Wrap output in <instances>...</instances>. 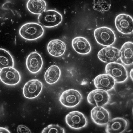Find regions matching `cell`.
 Here are the masks:
<instances>
[{"instance_id": "ac0fdd59", "label": "cell", "mask_w": 133, "mask_h": 133, "mask_svg": "<svg viewBox=\"0 0 133 133\" xmlns=\"http://www.w3.org/2000/svg\"><path fill=\"white\" fill-rule=\"evenodd\" d=\"M133 46L132 42H127L123 44L120 49V58L122 62L125 65H130L133 63Z\"/></svg>"}, {"instance_id": "7402d4cb", "label": "cell", "mask_w": 133, "mask_h": 133, "mask_svg": "<svg viewBox=\"0 0 133 133\" xmlns=\"http://www.w3.org/2000/svg\"><path fill=\"white\" fill-rule=\"evenodd\" d=\"M112 0H94L93 8L102 13L107 11L111 5Z\"/></svg>"}, {"instance_id": "7a4b0ae2", "label": "cell", "mask_w": 133, "mask_h": 133, "mask_svg": "<svg viewBox=\"0 0 133 133\" xmlns=\"http://www.w3.org/2000/svg\"><path fill=\"white\" fill-rule=\"evenodd\" d=\"M63 18L61 14L56 10L45 11L38 17L39 23L43 26L51 28L59 25Z\"/></svg>"}, {"instance_id": "e0dca14e", "label": "cell", "mask_w": 133, "mask_h": 133, "mask_svg": "<svg viewBox=\"0 0 133 133\" xmlns=\"http://www.w3.org/2000/svg\"><path fill=\"white\" fill-rule=\"evenodd\" d=\"M72 46L76 52L81 54H87L91 50L89 42L85 38L81 37L74 38L72 41Z\"/></svg>"}, {"instance_id": "5b68a950", "label": "cell", "mask_w": 133, "mask_h": 133, "mask_svg": "<svg viewBox=\"0 0 133 133\" xmlns=\"http://www.w3.org/2000/svg\"><path fill=\"white\" fill-rule=\"evenodd\" d=\"M82 96L78 91L70 89L63 92L61 95L59 101L63 106L73 108L78 105L82 99Z\"/></svg>"}, {"instance_id": "9a60e30c", "label": "cell", "mask_w": 133, "mask_h": 133, "mask_svg": "<svg viewBox=\"0 0 133 133\" xmlns=\"http://www.w3.org/2000/svg\"><path fill=\"white\" fill-rule=\"evenodd\" d=\"M128 126L125 119L117 117L109 120L107 124L106 131L107 133H121L124 132Z\"/></svg>"}, {"instance_id": "8992f818", "label": "cell", "mask_w": 133, "mask_h": 133, "mask_svg": "<svg viewBox=\"0 0 133 133\" xmlns=\"http://www.w3.org/2000/svg\"><path fill=\"white\" fill-rule=\"evenodd\" d=\"M1 70L0 80L4 84L8 85L14 86L20 82L21 80L20 74L13 67H6Z\"/></svg>"}, {"instance_id": "5bb4252c", "label": "cell", "mask_w": 133, "mask_h": 133, "mask_svg": "<svg viewBox=\"0 0 133 133\" xmlns=\"http://www.w3.org/2000/svg\"><path fill=\"white\" fill-rule=\"evenodd\" d=\"M115 82L113 77L107 74L99 75L96 77L94 81V85L97 89L106 91L112 89Z\"/></svg>"}, {"instance_id": "2e32d148", "label": "cell", "mask_w": 133, "mask_h": 133, "mask_svg": "<svg viewBox=\"0 0 133 133\" xmlns=\"http://www.w3.org/2000/svg\"><path fill=\"white\" fill-rule=\"evenodd\" d=\"M47 50L52 56L56 57H60L65 53L66 50V45L65 42L59 39H54L50 41L47 46Z\"/></svg>"}, {"instance_id": "d6986e66", "label": "cell", "mask_w": 133, "mask_h": 133, "mask_svg": "<svg viewBox=\"0 0 133 133\" xmlns=\"http://www.w3.org/2000/svg\"><path fill=\"white\" fill-rule=\"evenodd\" d=\"M46 6L44 0H29L27 4L28 10L35 14L40 15L45 11Z\"/></svg>"}, {"instance_id": "3957f363", "label": "cell", "mask_w": 133, "mask_h": 133, "mask_svg": "<svg viewBox=\"0 0 133 133\" xmlns=\"http://www.w3.org/2000/svg\"><path fill=\"white\" fill-rule=\"evenodd\" d=\"M95 38L100 45L110 46L114 43L116 37L115 33L111 28L102 27L96 29L94 32Z\"/></svg>"}, {"instance_id": "9c48e42d", "label": "cell", "mask_w": 133, "mask_h": 133, "mask_svg": "<svg viewBox=\"0 0 133 133\" xmlns=\"http://www.w3.org/2000/svg\"><path fill=\"white\" fill-rule=\"evenodd\" d=\"M66 122L71 128L79 129L85 127L87 120L84 115L77 111L71 112L65 117Z\"/></svg>"}, {"instance_id": "7c38bea8", "label": "cell", "mask_w": 133, "mask_h": 133, "mask_svg": "<svg viewBox=\"0 0 133 133\" xmlns=\"http://www.w3.org/2000/svg\"><path fill=\"white\" fill-rule=\"evenodd\" d=\"M91 118L96 124L103 126L110 120V114L108 111L102 106H95L91 111Z\"/></svg>"}, {"instance_id": "d4e9b609", "label": "cell", "mask_w": 133, "mask_h": 133, "mask_svg": "<svg viewBox=\"0 0 133 133\" xmlns=\"http://www.w3.org/2000/svg\"><path fill=\"white\" fill-rule=\"evenodd\" d=\"M0 133H10L11 132L6 128L0 127Z\"/></svg>"}, {"instance_id": "ffe728a7", "label": "cell", "mask_w": 133, "mask_h": 133, "mask_svg": "<svg viewBox=\"0 0 133 133\" xmlns=\"http://www.w3.org/2000/svg\"><path fill=\"white\" fill-rule=\"evenodd\" d=\"M61 71L57 65H51L47 69L45 75V79L48 84L51 85L56 83L60 79Z\"/></svg>"}, {"instance_id": "44dd1931", "label": "cell", "mask_w": 133, "mask_h": 133, "mask_svg": "<svg viewBox=\"0 0 133 133\" xmlns=\"http://www.w3.org/2000/svg\"><path fill=\"white\" fill-rule=\"evenodd\" d=\"M14 61L11 55L5 50L0 48V70L8 67H14Z\"/></svg>"}, {"instance_id": "484cf974", "label": "cell", "mask_w": 133, "mask_h": 133, "mask_svg": "<svg viewBox=\"0 0 133 133\" xmlns=\"http://www.w3.org/2000/svg\"><path fill=\"white\" fill-rule=\"evenodd\" d=\"M130 76L131 79L133 80V69H132L130 71Z\"/></svg>"}, {"instance_id": "4fadbf2b", "label": "cell", "mask_w": 133, "mask_h": 133, "mask_svg": "<svg viewBox=\"0 0 133 133\" xmlns=\"http://www.w3.org/2000/svg\"><path fill=\"white\" fill-rule=\"evenodd\" d=\"M43 64L42 57L37 52L30 53L27 57L26 62L27 68L32 74H36L42 69Z\"/></svg>"}, {"instance_id": "30bf717a", "label": "cell", "mask_w": 133, "mask_h": 133, "mask_svg": "<svg viewBox=\"0 0 133 133\" xmlns=\"http://www.w3.org/2000/svg\"><path fill=\"white\" fill-rule=\"evenodd\" d=\"M121 53L117 48L108 46L102 49L98 52V57L99 59L105 63L114 62L120 58Z\"/></svg>"}, {"instance_id": "603a6c76", "label": "cell", "mask_w": 133, "mask_h": 133, "mask_svg": "<svg viewBox=\"0 0 133 133\" xmlns=\"http://www.w3.org/2000/svg\"><path fill=\"white\" fill-rule=\"evenodd\" d=\"M42 133H64V129L59 125L57 124H51L44 128L42 132Z\"/></svg>"}, {"instance_id": "52a82bcc", "label": "cell", "mask_w": 133, "mask_h": 133, "mask_svg": "<svg viewBox=\"0 0 133 133\" xmlns=\"http://www.w3.org/2000/svg\"><path fill=\"white\" fill-rule=\"evenodd\" d=\"M110 98V96L107 91L97 89L88 94L87 96V101L92 105L103 106L108 104Z\"/></svg>"}, {"instance_id": "6da1fadb", "label": "cell", "mask_w": 133, "mask_h": 133, "mask_svg": "<svg viewBox=\"0 0 133 133\" xmlns=\"http://www.w3.org/2000/svg\"><path fill=\"white\" fill-rule=\"evenodd\" d=\"M44 32V29L39 24L29 23L25 24L20 28L19 32L21 36L28 41H33L42 37Z\"/></svg>"}, {"instance_id": "cb8c5ba5", "label": "cell", "mask_w": 133, "mask_h": 133, "mask_svg": "<svg viewBox=\"0 0 133 133\" xmlns=\"http://www.w3.org/2000/svg\"><path fill=\"white\" fill-rule=\"evenodd\" d=\"M17 131L18 133H31V131L30 129L26 126L21 125L17 127Z\"/></svg>"}, {"instance_id": "8fae6325", "label": "cell", "mask_w": 133, "mask_h": 133, "mask_svg": "<svg viewBox=\"0 0 133 133\" xmlns=\"http://www.w3.org/2000/svg\"><path fill=\"white\" fill-rule=\"evenodd\" d=\"M43 88L42 83L37 79L29 81L25 85L23 94L26 98L32 99L37 97L41 92Z\"/></svg>"}, {"instance_id": "277c9868", "label": "cell", "mask_w": 133, "mask_h": 133, "mask_svg": "<svg viewBox=\"0 0 133 133\" xmlns=\"http://www.w3.org/2000/svg\"><path fill=\"white\" fill-rule=\"evenodd\" d=\"M106 74L113 77L116 82H123L128 78V74L125 66L120 63L113 62L107 64L105 67Z\"/></svg>"}, {"instance_id": "ba28073f", "label": "cell", "mask_w": 133, "mask_h": 133, "mask_svg": "<svg viewBox=\"0 0 133 133\" xmlns=\"http://www.w3.org/2000/svg\"><path fill=\"white\" fill-rule=\"evenodd\" d=\"M116 27L120 32L125 34L133 32V19L130 15L125 14L118 15L115 20Z\"/></svg>"}]
</instances>
